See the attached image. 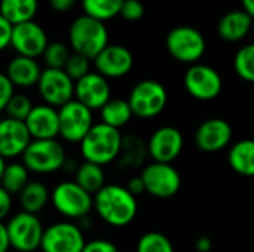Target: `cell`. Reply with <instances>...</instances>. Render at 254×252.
Listing matches in <instances>:
<instances>
[{
  "instance_id": "6da1fadb",
  "label": "cell",
  "mask_w": 254,
  "mask_h": 252,
  "mask_svg": "<svg viewBox=\"0 0 254 252\" xmlns=\"http://www.w3.org/2000/svg\"><path fill=\"white\" fill-rule=\"evenodd\" d=\"M97 215L112 227H125L134 221L138 205L137 198L119 184H107L94 196Z\"/></svg>"
},
{
  "instance_id": "7a4b0ae2",
  "label": "cell",
  "mask_w": 254,
  "mask_h": 252,
  "mask_svg": "<svg viewBox=\"0 0 254 252\" xmlns=\"http://www.w3.org/2000/svg\"><path fill=\"white\" fill-rule=\"evenodd\" d=\"M124 140L119 129L100 122L92 126L89 134L79 144L80 153L86 162L104 166L121 156Z\"/></svg>"
},
{
  "instance_id": "3957f363",
  "label": "cell",
  "mask_w": 254,
  "mask_h": 252,
  "mask_svg": "<svg viewBox=\"0 0 254 252\" xmlns=\"http://www.w3.org/2000/svg\"><path fill=\"white\" fill-rule=\"evenodd\" d=\"M68 43L73 52L95 59L109 46V31L103 21L88 15L77 16L68 27Z\"/></svg>"
},
{
  "instance_id": "277c9868",
  "label": "cell",
  "mask_w": 254,
  "mask_h": 252,
  "mask_svg": "<svg viewBox=\"0 0 254 252\" xmlns=\"http://www.w3.org/2000/svg\"><path fill=\"white\" fill-rule=\"evenodd\" d=\"M165 46L168 53L176 61L193 65L204 56L207 42L198 28L190 25H179L168 31Z\"/></svg>"
},
{
  "instance_id": "5b68a950",
  "label": "cell",
  "mask_w": 254,
  "mask_h": 252,
  "mask_svg": "<svg viewBox=\"0 0 254 252\" xmlns=\"http://www.w3.org/2000/svg\"><path fill=\"white\" fill-rule=\"evenodd\" d=\"M51 203L63 217L79 220L85 218L94 208V196L76 181H63L51 192Z\"/></svg>"
},
{
  "instance_id": "8992f818",
  "label": "cell",
  "mask_w": 254,
  "mask_h": 252,
  "mask_svg": "<svg viewBox=\"0 0 254 252\" xmlns=\"http://www.w3.org/2000/svg\"><path fill=\"white\" fill-rule=\"evenodd\" d=\"M128 102L134 116L140 119H152L159 116L168 102L165 86L153 79H146L134 85L128 95Z\"/></svg>"
},
{
  "instance_id": "52a82bcc",
  "label": "cell",
  "mask_w": 254,
  "mask_h": 252,
  "mask_svg": "<svg viewBox=\"0 0 254 252\" xmlns=\"http://www.w3.org/2000/svg\"><path fill=\"white\" fill-rule=\"evenodd\" d=\"M22 163L34 174H54L65 163V150L57 140H33L25 153Z\"/></svg>"
},
{
  "instance_id": "ba28073f",
  "label": "cell",
  "mask_w": 254,
  "mask_h": 252,
  "mask_svg": "<svg viewBox=\"0 0 254 252\" xmlns=\"http://www.w3.org/2000/svg\"><path fill=\"white\" fill-rule=\"evenodd\" d=\"M4 224L10 236L12 250L18 252H34L40 250L45 229L37 215L21 211L12 215Z\"/></svg>"
},
{
  "instance_id": "9c48e42d",
  "label": "cell",
  "mask_w": 254,
  "mask_h": 252,
  "mask_svg": "<svg viewBox=\"0 0 254 252\" xmlns=\"http://www.w3.org/2000/svg\"><path fill=\"white\" fill-rule=\"evenodd\" d=\"M60 111V137L67 143L80 144L95 125L92 110L77 100H73L58 108Z\"/></svg>"
},
{
  "instance_id": "30bf717a",
  "label": "cell",
  "mask_w": 254,
  "mask_h": 252,
  "mask_svg": "<svg viewBox=\"0 0 254 252\" xmlns=\"http://www.w3.org/2000/svg\"><path fill=\"white\" fill-rule=\"evenodd\" d=\"M183 85L186 92L198 101H213L223 89L222 76L207 64L190 65L185 73Z\"/></svg>"
},
{
  "instance_id": "8fae6325",
  "label": "cell",
  "mask_w": 254,
  "mask_h": 252,
  "mask_svg": "<svg viewBox=\"0 0 254 252\" xmlns=\"http://www.w3.org/2000/svg\"><path fill=\"white\" fill-rule=\"evenodd\" d=\"M146 193L156 199H170L180 192L182 175L171 163L152 162L141 171Z\"/></svg>"
},
{
  "instance_id": "7c38bea8",
  "label": "cell",
  "mask_w": 254,
  "mask_h": 252,
  "mask_svg": "<svg viewBox=\"0 0 254 252\" xmlns=\"http://www.w3.org/2000/svg\"><path fill=\"white\" fill-rule=\"evenodd\" d=\"M76 82L64 71L55 68H45L37 83L39 94L45 104L61 108L74 100Z\"/></svg>"
},
{
  "instance_id": "4fadbf2b",
  "label": "cell",
  "mask_w": 254,
  "mask_h": 252,
  "mask_svg": "<svg viewBox=\"0 0 254 252\" xmlns=\"http://www.w3.org/2000/svg\"><path fill=\"white\" fill-rule=\"evenodd\" d=\"M86 245L83 232L71 221H58L45 229L42 252H82Z\"/></svg>"
},
{
  "instance_id": "5bb4252c",
  "label": "cell",
  "mask_w": 254,
  "mask_h": 252,
  "mask_svg": "<svg viewBox=\"0 0 254 252\" xmlns=\"http://www.w3.org/2000/svg\"><path fill=\"white\" fill-rule=\"evenodd\" d=\"M146 146L153 162L173 163L182 154L185 138L176 126H161L150 135Z\"/></svg>"
},
{
  "instance_id": "9a60e30c",
  "label": "cell",
  "mask_w": 254,
  "mask_h": 252,
  "mask_svg": "<svg viewBox=\"0 0 254 252\" xmlns=\"http://www.w3.org/2000/svg\"><path fill=\"white\" fill-rule=\"evenodd\" d=\"M33 138L25 122L15 119H3L0 123V156L6 160L22 157Z\"/></svg>"
},
{
  "instance_id": "2e32d148",
  "label": "cell",
  "mask_w": 254,
  "mask_h": 252,
  "mask_svg": "<svg viewBox=\"0 0 254 252\" xmlns=\"http://www.w3.org/2000/svg\"><path fill=\"white\" fill-rule=\"evenodd\" d=\"M48 45V36L37 22L28 21L13 27V37L10 46L18 55L36 59L37 56L43 55Z\"/></svg>"
},
{
  "instance_id": "e0dca14e",
  "label": "cell",
  "mask_w": 254,
  "mask_h": 252,
  "mask_svg": "<svg viewBox=\"0 0 254 252\" xmlns=\"http://www.w3.org/2000/svg\"><path fill=\"white\" fill-rule=\"evenodd\" d=\"M74 100L80 101L92 111L101 110L112 100L109 79H106L97 71H91L89 74L76 82Z\"/></svg>"
},
{
  "instance_id": "ac0fdd59",
  "label": "cell",
  "mask_w": 254,
  "mask_h": 252,
  "mask_svg": "<svg viewBox=\"0 0 254 252\" xmlns=\"http://www.w3.org/2000/svg\"><path fill=\"white\" fill-rule=\"evenodd\" d=\"M232 126L222 117H211L202 122L195 131V144L205 153H216L229 146Z\"/></svg>"
},
{
  "instance_id": "d6986e66",
  "label": "cell",
  "mask_w": 254,
  "mask_h": 252,
  "mask_svg": "<svg viewBox=\"0 0 254 252\" xmlns=\"http://www.w3.org/2000/svg\"><path fill=\"white\" fill-rule=\"evenodd\" d=\"M95 70L106 79H119L127 76L134 67L131 50L122 45H109L94 59Z\"/></svg>"
},
{
  "instance_id": "ffe728a7",
  "label": "cell",
  "mask_w": 254,
  "mask_h": 252,
  "mask_svg": "<svg viewBox=\"0 0 254 252\" xmlns=\"http://www.w3.org/2000/svg\"><path fill=\"white\" fill-rule=\"evenodd\" d=\"M25 125L33 140H57L60 135V111L48 104L34 105Z\"/></svg>"
},
{
  "instance_id": "44dd1931",
  "label": "cell",
  "mask_w": 254,
  "mask_h": 252,
  "mask_svg": "<svg viewBox=\"0 0 254 252\" xmlns=\"http://www.w3.org/2000/svg\"><path fill=\"white\" fill-rule=\"evenodd\" d=\"M253 27V18L244 10H231L225 13L217 24V34L222 40L235 43L241 42L250 33Z\"/></svg>"
},
{
  "instance_id": "7402d4cb",
  "label": "cell",
  "mask_w": 254,
  "mask_h": 252,
  "mask_svg": "<svg viewBox=\"0 0 254 252\" xmlns=\"http://www.w3.org/2000/svg\"><path fill=\"white\" fill-rule=\"evenodd\" d=\"M42 68L39 62L34 58L28 56H21L16 55L12 58L6 67L4 74L12 80V83L18 88H31L37 86L40 76H42Z\"/></svg>"
},
{
  "instance_id": "603a6c76",
  "label": "cell",
  "mask_w": 254,
  "mask_h": 252,
  "mask_svg": "<svg viewBox=\"0 0 254 252\" xmlns=\"http://www.w3.org/2000/svg\"><path fill=\"white\" fill-rule=\"evenodd\" d=\"M30 171L24 163L19 162H7L0 157V181L1 189L9 192L10 195H19L25 186L30 183Z\"/></svg>"
},
{
  "instance_id": "cb8c5ba5",
  "label": "cell",
  "mask_w": 254,
  "mask_h": 252,
  "mask_svg": "<svg viewBox=\"0 0 254 252\" xmlns=\"http://www.w3.org/2000/svg\"><path fill=\"white\" fill-rule=\"evenodd\" d=\"M228 162L234 172L254 177V140H241L231 146Z\"/></svg>"
},
{
  "instance_id": "d4e9b609",
  "label": "cell",
  "mask_w": 254,
  "mask_h": 252,
  "mask_svg": "<svg viewBox=\"0 0 254 252\" xmlns=\"http://www.w3.org/2000/svg\"><path fill=\"white\" fill-rule=\"evenodd\" d=\"M39 10V0H1L0 16L13 25L33 21Z\"/></svg>"
},
{
  "instance_id": "484cf974",
  "label": "cell",
  "mask_w": 254,
  "mask_h": 252,
  "mask_svg": "<svg viewBox=\"0 0 254 252\" xmlns=\"http://www.w3.org/2000/svg\"><path fill=\"white\" fill-rule=\"evenodd\" d=\"M19 205L24 212L37 215L51 201V192L40 181H30L18 195Z\"/></svg>"
},
{
  "instance_id": "4316f807",
  "label": "cell",
  "mask_w": 254,
  "mask_h": 252,
  "mask_svg": "<svg viewBox=\"0 0 254 252\" xmlns=\"http://www.w3.org/2000/svg\"><path fill=\"white\" fill-rule=\"evenodd\" d=\"M134 113L132 108L128 102V100H122V98H112L101 110H100V117L101 122L116 128L121 131V128L127 126L131 119H132Z\"/></svg>"
},
{
  "instance_id": "83f0119b",
  "label": "cell",
  "mask_w": 254,
  "mask_h": 252,
  "mask_svg": "<svg viewBox=\"0 0 254 252\" xmlns=\"http://www.w3.org/2000/svg\"><path fill=\"white\" fill-rule=\"evenodd\" d=\"M74 181L92 196H95L104 186H107L103 166L92 163V162H86V160L77 166Z\"/></svg>"
},
{
  "instance_id": "f1b7e54d",
  "label": "cell",
  "mask_w": 254,
  "mask_h": 252,
  "mask_svg": "<svg viewBox=\"0 0 254 252\" xmlns=\"http://www.w3.org/2000/svg\"><path fill=\"white\" fill-rule=\"evenodd\" d=\"M124 0H82V9L85 15L98 21H110L121 15Z\"/></svg>"
},
{
  "instance_id": "f546056e",
  "label": "cell",
  "mask_w": 254,
  "mask_h": 252,
  "mask_svg": "<svg viewBox=\"0 0 254 252\" xmlns=\"http://www.w3.org/2000/svg\"><path fill=\"white\" fill-rule=\"evenodd\" d=\"M234 70L243 80L254 83V43L238 49L234 58Z\"/></svg>"
},
{
  "instance_id": "4dcf8cb0",
  "label": "cell",
  "mask_w": 254,
  "mask_h": 252,
  "mask_svg": "<svg viewBox=\"0 0 254 252\" xmlns=\"http://www.w3.org/2000/svg\"><path fill=\"white\" fill-rule=\"evenodd\" d=\"M135 252H174V247L164 233L147 232L140 236Z\"/></svg>"
},
{
  "instance_id": "1f68e13d",
  "label": "cell",
  "mask_w": 254,
  "mask_h": 252,
  "mask_svg": "<svg viewBox=\"0 0 254 252\" xmlns=\"http://www.w3.org/2000/svg\"><path fill=\"white\" fill-rule=\"evenodd\" d=\"M71 52L68 46L63 42H51L48 48L45 49L42 58L46 65V68H55V70H64Z\"/></svg>"
},
{
  "instance_id": "d6a6232c",
  "label": "cell",
  "mask_w": 254,
  "mask_h": 252,
  "mask_svg": "<svg viewBox=\"0 0 254 252\" xmlns=\"http://www.w3.org/2000/svg\"><path fill=\"white\" fill-rule=\"evenodd\" d=\"M147 153V146L144 147V143H141L138 138L131 137L124 140V147L121 151V159L124 165L128 166H137L144 159V154Z\"/></svg>"
},
{
  "instance_id": "836d02e7",
  "label": "cell",
  "mask_w": 254,
  "mask_h": 252,
  "mask_svg": "<svg viewBox=\"0 0 254 252\" xmlns=\"http://www.w3.org/2000/svg\"><path fill=\"white\" fill-rule=\"evenodd\" d=\"M33 108L34 105L25 94H15V97L9 101V104L4 107L3 111L6 113V117L9 119L25 122Z\"/></svg>"
},
{
  "instance_id": "e575fe53",
  "label": "cell",
  "mask_w": 254,
  "mask_h": 252,
  "mask_svg": "<svg viewBox=\"0 0 254 252\" xmlns=\"http://www.w3.org/2000/svg\"><path fill=\"white\" fill-rule=\"evenodd\" d=\"M89 67H91V59L80 55V53H76L73 52L64 67V71L74 80H80L82 77H85L86 74H89Z\"/></svg>"
},
{
  "instance_id": "d590c367",
  "label": "cell",
  "mask_w": 254,
  "mask_h": 252,
  "mask_svg": "<svg viewBox=\"0 0 254 252\" xmlns=\"http://www.w3.org/2000/svg\"><path fill=\"white\" fill-rule=\"evenodd\" d=\"M144 15V4L140 0H124L121 16L128 22H137Z\"/></svg>"
},
{
  "instance_id": "8d00e7d4",
  "label": "cell",
  "mask_w": 254,
  "mask_h": 252,
  "mask_svg": "<svg viewBox=\"0 0 254 252\" xmlns=\"http://www.w3.org/2000/svg\"><path fill=\"white\" fill-rule=\"evenodd\" d=\"M15 97V85L12 80L3 73L0 76V108L4 110V107L9 104V101Z\"/></svg>"
},
{
  "instance_id": "74e56055",
  "label": "cell",
  "mask_w": 254,
  "mask_h": 252,
  "mask_svg": "<svg viewBox=\"0 0 254 252\" xmlns=\"http://www.w3.org/2000/svg\"><path fill=\"white\" fill-rule=\"evenodd\" d=\"M82 252H119V248L106 239H94L86 242L85 248Z\"/></svg>"
},
{
  "instance_id": "f35d334b",
  "label": "cell",
  "mask_w": 254,
  "mask_h": 252,
  "mask_svg": "<svg viewBox=\"0 0 254 252\" xmlns=\"http://www.w3.org/2000/svg\"><path fill=\"white\" fill-rule=\"evenodd\" d=\"M13 24L9 22L6 18L0 16V49H6L12 45L13 37Z\"/></svg>"
},
{
  "instance_id": "ab89813d",
  "label": "cell",
  "mask_w": 254,
  "mask_h": 252,
  "mask_svg": "<svg viewBox=\"0 0 254 252\" xmlns=\"http://www.w3.org/2000/svg\"><path fill=\"white\" fill-rule=\"evenodd\" d=\"M12 196L4 189H0V218H6L12 209Z\"/></svg>"
},
{
  "instance_id": "60d3db41",
  "label": "cell",
  "mask_w": 254,
  "mask_h": 252,
  "mask_svg": "<svg viewBox=\"0 0 254 252\" xmlns=\"http://www.w3.org/2000/svg\"><path fill=\"white\" fill-rule=\"evenodd\" d=\"M135 198L137 196H140L141 193H146V187H144V183H143V178H141V175H138V177H132V178H129V181L127 183V186H125Z\"/></svg>"
},
{
  "instance_id": "b9f144b4",
  "label": "cell",
  "mask_w": 254,
  "mask_h": 252,
  "mask_svg": "<svg viewBox=\"0 0 254 252\" xmlns=\"http://www.w3.org/2000/svg\"><path fill=\"white\" fill-rule=\"evenodd\" d=\"M49 4L55 12L63 13V12H68L76 4V0H49Z\"/></svg>"
},
{
  "instance_id": "7bdbcfd3",
  "label": "cell",
  "mask_w": 254,
  "mask_h": 252,
  "mask_svg": "<svg viewBox=\"0 0 254 252\" xmlns=\"http://www.w3.org/2000/svg\"><path fill=\"white\" fill-rule=\"evenodd\" d=\"M12 248V244H10V236L7 233V229H6V224H0V252H7Z\"/></svg>"
},
{
  "instance_id": "ee69618b",
  "label": "cell",
  "mask_w": 254,
  "mask_h": 252,
  "mask_svg": "<svg viewBox=\"0 0 254 252\" xmlns=\"http://www.w3.org/2000/svg\"><path fill=\"white\" fill-rule=\"evenodd\" d=\"M213 248V241L208 236H199L195 242V250L198 252H210Z\"/></svg>"
},
{
  "instance_id": "f6af8a7d",
  "label": "cell",
  "mask_w": 254,
  "mask_h": 252,
  "mask_svg": "<svg viewBox=\"0 0 254 252\" xmlns=\"http://www.w3.org/2000/svg\"><path fill=\"white\" fill-rule=\"evenodd\" d=\"M243 9L254 19V0H241Z\"/></svg>"
}]
</instances>
